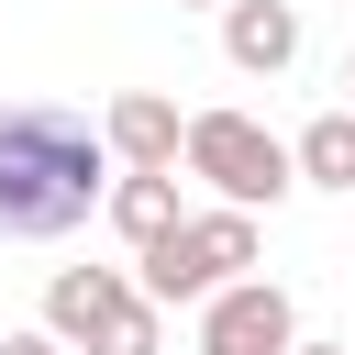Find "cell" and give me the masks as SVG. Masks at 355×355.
<instances>
[{
    "mask_svg": "<svg viewBox=\"0 0 355 355\" xmlns=\"http://www.w3.org/2000/svg\"><path fill=\"white\" fill-rule=\"evenodd\" d=\"M111 144L89 111L67 100H0V233L11 244H55L78 222H100L111 200Z\"/></svg>",
    "mask_w": 355,
    "mask_h": 355,
    "instance_id": "cell-1",
    "label": "cell"
},
{
    "mask_svg": "<svg viewBox=\"0 0 355 355\" xmlns=\"http://www.w3.org/2000/svg\"><path fill=\"white\" fill-rule=\"evenodd\" d=\"M255 255H266V233H255V211H189L178 233H155V244L133 255V288H144L155 311H200L211 288H233V277H255Z\"/></svg>",
    "mask_w": 355,
    "mask_h": 355,
    "instance_id": "cell-2",
    "label": "cell"
},
{
    "mask_svg": "<svg viewBox=\"0 0 355 355\" xmlns=\"http://www.w3.org/2000/svg\"><path fill=\"white\" fill-rule=\"evenodd\" d=\"M44 333L67 355H155L166 344V311L122 277V266H55L44 277Z\"/></svg>",
    "mask_w": 355,
    "mask_h": 355,
    "instance_id": "cell-3",
    "label": "cell"
},
{
    "mask_svg": "<svg viewBox=\"0 0 355 355\" xmlns=\"http://www.w3.org/2000/svg\"><path fill=\"white\" fill-rule=\"evenodd\" d=\"M189 178L222 200V211H277L288 189H300V166H288V144L255 122V111H189Z\"/></svg>",
    "mask_w": 355,
    "mask_h": 355,
    "instance_id": "cell-4",
    "label": "cell"
},
{
    "mask_svg": "<svg viewBox=\"0 0 355 355\" xmlns=\"http://www.w3.org/2000/svg\"><path fill=\"white\" fill-rule=\"evenodd\" d=\"M300 344V300L277 277H233L200 300V355H288Z\"/></svg>",
    "mask_w": 355,
    "mask_h": 355,
    "instance_id": "cell-5",
    "label": "cell"
},
{
    "mask_svg": "<svg viewBox=\"0 0 355 355\" xmlns=\"http://www.w3.org/2000/svg\"><path fill=\"white\" fill-rule=\"evenodd\" d=\"M100 144H111V166H122V178H144V166H178V144H189V111H178L166 89H111V111H100Z\"/></svg>",
    "mask_w": 355,
    "mask_h": 355,
    "instance_id": "cell-6",
    "label": "cell"
},
{
    "mask_svg": "<svg viewBox=\"0 0 355 355\" xmlns=\"http://www.w3.org/2000/svg\"><path fill=\"white\" fill-rule=\"evenodd\" d=\"M222 55L244 78H288L300 67V11L288 0H222Z\"/></svg>",
    "mask_w": 355,
    "mask_h": 355,
    "instance_id": "cell-7",
    "label": "cell"
},
{
    "mask_svg": "<svg viewBox=\"0 0 355 355\" xmlns=\"http://www.w3.org/2000/svg\"><path fill=\"white\" fill-rule=\"evenodd\" d=\"M100 211H111V233H122L133 255H144L155 233H178V222H189V211H178V166H144V178H111V200H100Z\"/></svg>",
    "mask_w": 355,
    "mask_h": 355,
    "instance_id": "cell-8",
    "label": "cell"
},
{
    "mask_svg": "<svg viewBox=\"0 0 355 355\" xmlns=\"http://www.w3.org/2000/svg\"><path fill=\"white\" fill-rule=\"evenodd\" d=\"M288 166H300V189H333V200H355V111L333 100L322 122H300V144H288Z\"/></svg>",
    "mask_w": 355,
    "mask_h": 355,
    "instance_id": "cell-9",
    "label": "cell"
},
{
    "mask_svg": "<svg viewBox=\"0 0 355 355\" xmlns=\"http://www.w3.org/2000/svg\"><path fill=\"white\" fill-rule=\"evenodd\" d=\"M0 355H67V344H55L44 322H33V333H0Z\"/></svg>",
    "mask_w": 355,
    "mask_h": 355,
    "instance_id": "cell-10",
    "label": "cell"
},
{
    "mask_svg": "<svg viewBox=\"0 0 355 355\" xmlns=\"http://www.w3.org/2000/svg\"><path fill=\"white\" fill-rule=\"evenodd\" d=\"M288 355H355V344H333V333H300V344H288Z\"/></svg>",
    "mask_w": 355,
    "mask_h": 355,
    "instance_id": "cell-11",
    "label": "cell"
},
{
    "mask_svg": "<svg viewBox=\"0 0 355 355\" xmlns=\"http://www.w3.org/2000/svg\"><path fill=\"white\" fill-rule=\"evenodd\" d=\"M344 111H355V55H344Z\"/></svg>",
    "mask_w": 355,
    "mask_h": 355,
    "instance_id": "cell-12",
    "label": "cell"
},
{
    "mask_svg": "<svg viewBox=\"0 0 355 355\" xmlns=\"http://www.w3.org/2000/svg\"><path fill=\"white\" fill-rule=\"evenodd\" d=\"M178 11H222V0H178Z\"/></svg>",
    "mask_w": 355,
    "mask_h": 355,
    "instance_id": "cell-13",
    "label": "cell"
}]
</instances>
